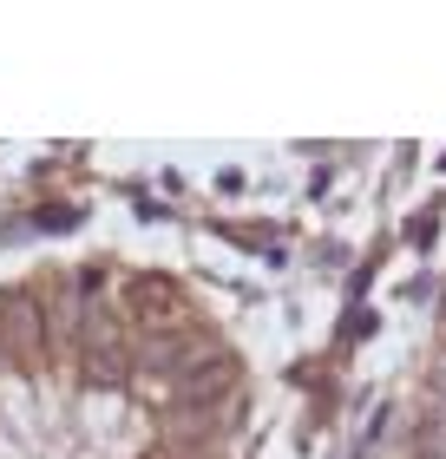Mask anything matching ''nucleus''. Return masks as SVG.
<instances>
[{
  "label": "nucleus",
  "instance_id": "obj_4",
  "mask_svg": "<svg viewBox=\"0 0 446 459\" xmlns=\"http://www.w3.org/2000/svg\"><path fill=\"white\" fill-rule=\"evenodd\" d=\"M433 394H440V401H446V368H440V374H433Z\"/></svg>",
  "mask_w": 446,
  "mask_h": 459
},
{
  "label": "nucleus",
  "instance_id": "obj_2",
  "mask_svg": "<svg viewBox=\"0 0 446 459\" xmlns=\"http://www.w3.org/2000/svg\"><path fill=\"white\" fill-rule=\"evenodd\" d=\"M66 223H79L73 204H66V211H59V204H53V211H39V230H66Z\"/></svg>",
  "mask_w": 446,
  "mask_h": 459
},
{
  "label": "nucleus",
  "instance_id": "obj_1",
  "mask_svg": "<svg viewBox=\"0 0 446 459\" xmlns=\"http://www.w3.org/2000/svg\"><path fill=\"white\" fill-rule=\"evenodd\" d=\"M125 302H132L144 322H158V328H171V322H178V289L164 282V276H132Z\"/></svg>",
  "mask_w": 446,
  "mask_h": 459
},
{
  "label": "nucleus",
  "instance_id": "obj_3",
  "mask_svg": "<svg viewBox=\"0 0 446 459\" xmlns=\"http://www.w3.org/2000/svg\"><path fill=\"white\" fill-rule=\"evenodd\" d=\"M407 243H433V217H414L407 223Z\"/></svg>",
  "mask_w": 446,
  "mask_h": 459
}]
</instances>
